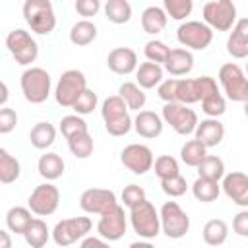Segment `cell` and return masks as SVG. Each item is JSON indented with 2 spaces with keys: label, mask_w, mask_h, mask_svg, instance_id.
<instances>
[{
  "label": "cell",
  "mask_w": 248,
  "mask_h": 248,
  "mask_svg": "<svg viewBox=\"0 0 248 248\" xmlns=\"http://www.w3.org/2000/svg\"><path fill=\"white\" fill-rule=\"evenodd\" d=\"M17 124V112L10 107L0 108V134H10Z\"/></svg>",
  "instance_id": "obj_49"
},
{
  "label": "cell",
  "mask_w": 248,
  "mask_h": 248,
  "mask_svg": "<svg viewBox=\"0 0 248 248\" xmlns=\"http://www.w3.org/2000/svg\"><path fill=\"white\" fill-rule=\"evenodd\" d=\"M246 76H248V62H246Z\"/></svg>",
  "instance_id": "obj_55"
},
{
  "label": "cell",
  "mask_w": 248,
  "mask_h": 248,
  "mask_svg": "<svg viewBox=\"0 0 248 248\" xmlns=\"http://www.w3.org/2000/svg\"><path fill=\"white\" fill-rule=\"evenodd\" d=\"M196 169H198V176H205L213 180H223L225 176V163L217 155H205V159Z\"/></svg>",
  "instance_id": "obj_38"
},
{
  "label": "cell",
  "mask_w": 248,
  "mask_h": 248,
  "mask_svg": "<svg viewBox=\"0 0 248 248\" xmlns=\"http://www.w3.org/2000/svg\"><path fill=\"white\" fill-rule=\"evenodd\" d=\"M202 236H203V242L205 244H209V246H221V244H225V240L229 236V225L223 219H211V221H207L203 225Z\"/></svg>",
  "instance_id": "obj_32"
},
{
  "label": "cell",
  "mask_w": 248,
  "mask_h": 248,
  "mask_svg": "<svg viewBox=\"0 0 248 248\" xmlns=\"http://www.w3.org/2000/svg\"><path fill=\"white\" fill-rule=\"evenodd\" d=\"M58 203H60V192H58V188L50 180L39 184L31 192V196L27 200V207L37 217H48V215H52L58 209Z\"/></svg>",
  "instance_id": "obj_13"
},
{
  "label": "cell",
  "mask_w": 248,
  "mask_h": 248,
  "mask_svg": "<svg viewBox=\"0 0 248 248\" xmlns=\"http://www.w3.org/2000/svg\"><path fill=\"white\" fill-rule=\"evenodd\" d=\"M6 46L14 60L21 66H29L39 56V45L25 29H14L6 37Z\"/></svg>",
  "instance_id": "obj_11"
},
{
  "label": "cell",
  "mask_w": 248,
  "mask_h": 248,
  "mask_svg": "<svg viewBox=\"0 0 248 248\" xmlns=\"http://www.w3.org/2000/svg\"><path fill=\"white\" fill-rule=\"evenodd\" d=\"M192 194L198 202L202 203H209V202H215L221 194V184L219 180H213V178H205V176H198L192 184Z\"/></svg>",
  "instance_id": "obj_26"
},
{
  "label": "cell",
  "mask_w": 248,
  "mask_h": 248,
  "mask_svg": "<svg viewBox=\"0 0 248 248\" xmlns=\"http://www.w3.org/2000/svg\"><path fill=\"white\" fill-rule=\"evenodd\" d=\"M130 225L140 238L153 240L161 232V215L151 202L141 200L130 207Z\"/></svg>",
  "instance_id": "obj_2"
},
{
  "label": "cell",
  "mask_w": 248,
  "mask_h": 248,
  "mask_svg": "<svg viewBox=\"0 0 248 248\" xmlns=\"http://www.w3.org/2000/svg\"><path fill=\"white\" fill-rule=\"evenodd\" d=\"M163 8L170 19L182 21L194 10V0H163Z\"/></svg>",
  "instance_id": "obj_39"
},
{
  "label": "cell",
  "mask_w": 248,
  "mask_h": 248,
  "mask_svg": "<svg viewBox=\"0 0 248 248\" xmlns=\"http://www.w3.org/2000/svg\"><path fill=\"white\" fill-rule=\"evenodd\" d=\"M194 136L205 145V147H217L223 138H225V126L223 122H219V118H211L207 116L205 120L198 122Z\"/></svg>",
  "instance_id": "obj_22"
},
{
  "label": "cell",
  "mask_w": 248,
  "mask_h": 248,
  "mask_svg": "<svg viewBox=\"0 0 248 248\" xmlns=\"http://www.w3.org/2000/svg\"><path fill=\"white\" fill-rule=\"evenodd\" d=\"M202 16L213 31H231L236 23V6L232 0H209L203 4Z\"/></svg>",
  "instance_id": "obj_8"
},
{
  "label": "cell",
  "mask_w": 248,
  "mask_h": 248,
  "mask_svg": "<svg viewBox=\"0 0 248 248\" xmlns=\"http://www.w3.org/2000/svg\"><path fill=\"white\" fill-rule=\"evenodd\" d=\"M68 147L76 159H87L93 153V138L89 136V130L68 138Z\"/></svg>",
  "instance_id": "obj_37"
},
{
  "label": "cell",
  "mask_w": 248,
  "mask_h": 248,
  "mask_svg": "<svg viewBox=\"0 0 248 248\" xmlns=\"http://www.w3.org/2000/svg\"><path fill=\"white\" fill-rule=\"evenodd\" d=\"M116 205H118L116 194L112 190H107V188H89L79 196V207L85 213L103 215Z\"/></svg>",
  "instance_id": "obj_15"
},
{
  "label": "cell",
  "mask_w": 248,
  "mask_h": 248,
  "mask_svg": "<svg viewBox=\"0 0 248 248\" xmlns=\"http://www.w3.org/2000/svg\"><path fill=\"white\" fill-rule=\"evenodd\" d=\"M169 52H170V48H169L163 41H157V39L147 41L145 46H143V54H145V58L151 60V62H157V64H165Z\"/></svg>",
  "instance_id": "obj_43"
},
{
  "label": "cell",
  "mask_w": 248,
  "mask_h": 248,
  "mask_svg": "<svg viewBox=\"0 0 248 248\" xmlns=\"http://www.w3.org/2000/svg\"><path fill=\"white\" fill-rule=\"evenodd\" d=\"M79 244H81V248H105L107 244H108V240H105L103 236H83L81 240H79Z\"/></svg>",
  "instance_id": "obj_51"
},
{
  "label": "cell",
  "mask_w": 248,
  "mask_h": 248,
  "mask_svg": "<svg viewBox=\"0 0 248 248\" xmlns=\"http://www.w3.org/2000/svg\"><path fill=\"white\" fill-rule=\"evenodd\" d=\"M161 188L167 196L170 198H180L186 194L188 190V184H186V178L182 174H176V176H170V178H165L161 180Z\"/></svg>",
  "instance_id": "obj_45"
},
{
  "label": "cell",
  "mask_w": 248,
  "mask_h": 248,
  "mask_svg": "<svg viewBox=\"0 0 248 248\" xmlns=\"http://www.w3.org/2000/svg\"><path fill=\"white\" fill-rule=\"evenodd\" d=\"M128 105L120 95H110L101 105V116L105 120V128L110 136L120 138L126 136L134 128V120L130 118Z\"/></svg>",
  "instance_id": "obj_1"
},
{
  "label": "cell",
  "mask_w": 248,
  "mask_h": 248,
  "mask_svg": "<svg viewBox=\"0 0 248 248\" xmlns=\"http://www.w3.org/2000/svg\"><path fill=\"white\" fill-rule=\"evenodd\" d=\"M126 227H128V221H126L124 207L116 205L110 211L101 215V219L97 223V234L103 236L108 242H116V240H120L124 236Z\"/></svg>",
  "instance_id": "obj_16"
},
{
  "label": "cell",
  "mask_w": 248,
  "mask_h": 248,
  "mask_svg": "<svg viewBox=\"0 0 248 248\" xmlns=\"http://www.w3.org/2000/svg\"><path fill=\"white\" fill-rule=\"evenodd\" d=\"M153 169H155V174L159 176V180H165V178L180 174L178 161L172 155H159L155 159V163H153Z\"/></svg>",
  "instance_id": "obj_41"
},
{
  "label": "cell",
  "mask_w": 248,
  "mask_h": 248,
  "mask_svg": "<svg viewBox=\"0 0 248 248\" xmlns=\"http://www.w3.org/2000/svg\"><path fill=\"white\" fill-rule=\"evenodd\" d=\"M23 19L37 35H48L56 27V16L50 0H25L23 2Z\"/></svg>",
  "instance_id": "obj_3"
},
{
  "label": "cell",
  "mask_w": 248,
  "mask_h": 248,
  "mask_svg": "<svg viewBox=\"0 0 248 248\" xmlns=\"http://www.w3.org/2000/svg\"><path fill=\"white\" fill-rule=\"evenodd\" d=\"M6 101H8V85H6V81H2V99H0V107H6Z\"/></svg>",
  "instance_id": "obj_53"
},
{
  "label": "cell",
  "mask_w": 248,
  "mask_h": 248,
  "mask_svg": "<svg viewBox=\"0 0 248 248\" xmlns=\"http://www.w3.org/2000/svg\"><path fill=\"white\" fill-rule=\"evenodd\" d=\"M176 39L184 48L205 50L213 41V29L205 21H182L176 29Z\"/></svg>",
  "instance_id": "obj_9"
},
{
  "label": "cell",
  "mask_w": 248,
  "mask_h": 248,
  "mask_svg": "<svg viewBox=\"0 0 248 248\" xmlns=\"http://www.w3.org/2000/svg\"><path fill=\"white\" fill-rule=\"evenodd\" d=\"M232 231L238 236L248 238V207H242L234 217H232Z\"/></svg>",
  "instance_id": "obj_50"
},
{
  "label": "cell",
  "mask_w": 248,
  "mask_h": 248,
  "mask_svg": "<svg viewBox=\"0 0 248 248\" xmlns=\"http://www.w3.org/2000/svg\"><path fill=\"white\" fill-rule=\"evenodd\" d=\"M161 116L165 120V124H169L178 136H190L196 132V126H198V114L196 110H192L188 105L184 103H165L163 105V110H161Z\"/></svg>",
  "instance_id": "obj_6"
},
{
  "label": "cell",
  "mask_w": 248,
  "mask_h": 248,
  "mask_svg": "<svg viewBox=\"0 0 248 248\" xmlns=\"http://www.w3.org/2000/svg\"><path fill=\"white\" fill-rule=\"evenodd\" d=\"M176 83H178V78L163 79V81L157 85V95H159V99L165 101V103H174V101H176Z\"/></svg>",
  "instance_id": "obj_47"
},
{
  "label": "cell",
  "mask_w": 248,
  "mask_h": 248,
  "mask_svg": "<svg viewBox=\"0 0 248 248\" xmlns=\"http://www.w3.org/2000/svg\"><path fill=\"white\" fill-rule=\"evenodd\" d=\"M221 188L232 203L240 207H248V174L232 170L223 176Z\"/></svg>",
  "instance_id": "obj_17"
},
{
  "label": "cell",
  "mask_w": 248,
  "mask_h": 248,
  "mask_svg": "<svg viewBox=\"0 0 248 248\" xmlns=\"http://www.w3.org/2000/svg\"><path fill=\"white\" fill-rule=\"evenodd\" d=\"M163 68L174 76V78H180V76H186L192 72L194 68V54L190 48H170Z\"/></svg>",
  "instance_id": "obj_20"
},
{
  "label": "cell",
  "mask_w": 248,
  "mask_h": 248,
  "mask_svg": "<svg viewBox=\"0 0 248 248\" xmlns=\"http://www.w3.org/2000/svg\"><path fill=\"white\" fill-rule=\"evenodd\" d=\"M219 83L227 99L234 103H244L248 99V76L238 64L234 62L223 64L219 68Z\"/></svg>",
  "instance_id": "obj_5"
},
{
  "label": "cell",
  "mask_w": 248,
  "mask_h": 248,
  "mask_svg": "<svg viewBox=\"0 0 248 248\" xmlns=\"http://www.w3.org/2000/svg\"><path fill=\"white\" fill-rule=\"evenodd\" d=\"M97 108V93L93 91V89H85L79 97H78V101L74 103V107H72V110L76 112V114H89V112H93Z\"/></svg>",
  "instance_id": "obj_44"
},
{
  "label": "cell",
  "mask_w": 248,
  "mask_h": 248,
  "mask_svg": "<svg viewBox=\"0 0 248 248\" xmlns=\"http://www.w3.org/2000/svg\"><path fill=\"white\" fill-rule=\"evenodd\" d=\"M205 155H207V147H205L198 138L188 140V141L180 147V159H182V163L188 165V167H198V165L205 159Z\"/></svg>",
  "instance_id": "obj_35"
},
{
  "label": "cell",
  "mask_w": 248,
  "mask_h": 248,
  "mask_svg": "<svg viewBox=\"0 0 248 248\" xmlns=\"http://www.w3.org/2000/svg\"><path fill=\"white\" fill-rule=\"evenodd\" d=\"M56 140V128L50 122H37L29 132V141L35 149H46Z\"/></svg>",
  "instance_id": "obj_28"
},
{
  "label": "cell",
  "mask_w": 248,
  "mask_h": 248,
  "mask_svg": "<svg viewBox=\"0 0 248 248\" xmlns=\"http://www.w3.org/2000/svg\"><path fill=\"white\" fill-rule=\"evenodd\" d=\"M103 10L105 17L114 25H124L132 19V6L128 0H107Z\"/></svg>",
  "instance_id": "obj_29"
},
{
  "label": "cell",
  "mask_w": 248,
  "mask_h": 248,
  "mask_svg": "<svg viewBox=\"0 0 248 248\" xmlns=\"http://www.w3.org/2000/svg\"><path fill=\"white\" fill-rule=\"evenodd\" d=\"M120 198H122V203L130 209L132 205H136L141 200H145V190L141 186H138V184H128V186H124Z\"/></svg>",
  "instance_id": "obj_46"
},
{
  "label": "cell",
  "mask_w": 248,
  "mask_h": 248,
  "mask_svg": "<svg viewBox=\"0 0 248 248\" xmlns=\"http://www.w3.org/2000/svg\"><path fill=\"white\" fill-rule=\"evenodd\" d=\"M167 21H169V16L165 8L149 6L141 12V29L149 35H159L167 27Z\"/></svg>",
  "instance_id": "obj_24"
},
{
  "label": "cell",
  "mask_w": 248,
  "mask_h": 248,
  "mask_svg": "<svg viewBox=\"0 0 248 248\" xmlns=\"http://www.w3.org/2000/svg\"><path fill=\"white\" fill-rule=\"evenodd\" d=\"M200 103H202V110L207 116H211V118H219L227 110V101H225V97H223L221 91H215V93L203 97Z\"/></svg>",
  "instance_id": "obj_40"
},
{
  "label": "cell",
  "mask_w": 248,
  "mask_h": 248,
  "mask_svg": "<svg viewBox=\"0 0 248 248\" xmlns=\"http://www.w3.org/2000/svg\"><path fill=\"white\" fill-rule=\"evenodd\" d=\"M74 8H76V12H78L83 19H89V17H93V16L99 14V10H101V0H76Z\"/></svg>",
  "instance_id": "obj_48"
},
{
  "label": "cell",
  "mask_w": 248,
  "mask_h": 248,
  "mask_svg": "<svg viewBox=\"0 0 248 248\" xmlns=\"http://www.w3.org/2000/svg\"><path fill=\"white\" fill-rule=\"evenodd\" d=\"M163 126H165L163 116H159L153 110H138V114L134 118V130L141 138H147V140H153V138L161 136Z\"/></svg>",
  "instance_id": "obj_21"
},
{
  "label": "cell",
  "mask_w": 248,
  "mask_h": 248,
  "mask_svg": "<svg viewBox=\"0 0 248 248\" xmlns=\"http://www.w3.org/2000/svg\"><path fill=\"white\" fill-rule=\"evenodd\" d=\"M10 231V229H8ZM8 231H0V248H10L12 246V240L8 236Z\"/></svg>",
  "instance_id": "obj_52"
},
{
  "label": "cell",
  "mask_w": 248,
  "mask_h": 248,
  "mask_svg": "<svg viewBox=\"0 0 248 248\" xmlns=\"http://www.w3.org/2000/svg\"><path fill=\"white\" fill-rule=\"evenodd\" d=\"M87 89V78L83 72L79 70H66L56 87H54V99L60 107L64 108H72L74 103L78 101V97Z\"/></svg>",
  "instance_id": "obj_7"
},
{
  "label": "cell",
  "mask_w": 248,
  "mask_h": 248,
  "mask_svg": "<svg viewBox=\"0 0 248 248\" xmlns=\"http://www.w3.org/2000/svg\"><path fill=\"white\" fill-rule=\"evenodd\" d=\"M161 215V232L169 238H182L190 231V217L176 202H165L159 209Z\"/></svg>",
  "instance_id": "obj_10"
},
{
  "label": "cell",
  "mask_w": 248,
  "mask_h": 248,
  "mask_svg": "<svg viewBox=\"0 0 248 248\" xmlns=\"http://www.w3.org/2000/svg\"><path fill=\"white\" fill-rule=\"evenodd\" d=\"M118 95L126 101L130 110H141L145 107V101H147V97L143 93V87H140L138 81H124L118 87Z\"/></svg>",
  "instance_id": "obj_31"
},
{
  "label": "cell",
  "mask_w": 248,
  "mask_h": 248,
  "mask_svg": "<svg viewBox=\"0 0 248 248\" xmlns=\"http://www.w3.org/2000/svg\"><path fill=\"white\" fill-rule=\"evenodd\" d=\"M50 234L52 232L48 231V227L43 219H33L31 225L27 227V231L23 232V238L31 248H43L48 242Z\"/></svg>",
  "instance_id": "obj_34"
},
{
  "label": "cell",
  "mask_w": 248,
  "mask_h": 248,
  "mask_svg": "<svg viewBox=\"0 0 248 248\" xmlns=\"http://www.w3.org/2000/svg\"><path fill=\"white\" fill-rule=\"evenodd\" d=\"M107 66L118 76H128L138 70V54L130 46H116L107 56Z\"/></svg>",
  "instance_id": "obj_18"
},
{
  "label": "cell",
  "mask_w": 248,
  "mask_h": 248,
  "mask_svg": "<svg viewBox=\"0 0 248 248\" xmlns=\"http://www.w3.org/2000/svg\"><path fill=\"white\" fill-rule=\"evenodd\" d=\"M120 163L132 170L134 174H145L147 170L153 169V163H155V157H153V151L143 145V143H130L122 149L120 153Z\"/></svg>",
  "instance_id": "obj_14"
},
{
  "label": "cell",
  "mask_w": 248,
  "mask_h": 248,
  "mask_svg": "<svg viewBox=\"0 0 248 248\" xmlns=\"http://www.w3.org/2000/svg\"><path fill=\"white\" fill-rule=\"evenodd\" d=\"M176 101L184 105L200 103V89L196 78H178L176 83Z\"/></svg>",
  "instance_id": "obj_36"
},
{
  "label": "cell",
  "mask_w": 248,
  "mask_h": 248,
  "mask_svg": "<svg viewBox=\"0 0 248 248\" xmlns=\"http://www.w3.org/2000/svg\"><path fill=\"white\" fill-rule=\"evenodd\" d=\"M31 215H35V213H33L29 207H21V205L10 207L8 213H6V227H8L12 232L23 236V232L27 231V227L31 225V221L35 219V217H31Z\"/></svg>",
  "instance_id": "obj_27"
},
{
  "label": "cell",
  "mask_w": 248,
  "mask_h": 248,
  "mask_svg": "<svg viewBox=\"0 0 248 248\" xmlns=\"http://www.w3.org/2000/svg\"><path fill=\"white\" fill-rule=\"evenodd\" d=\"M91 219L89 217H72V219H62L54 225L52 229V240L58 246H70L83 236L91 232Z\"/></svg>",
  "instance_id": "obj_12"
},
{
  "label": "cell",
  "mask_w": 248,
  "mask_h": 248,
  "mask_svg": "<svg viewBox=\"0 0 248 248\" xmlns=\"http://www.w3.org/2000/svg\"><path fill=\"white\" fill-rule=\"evenodd\" d=\"M242 105H244V107H242V110H244V116L248 118V99H246V101H244Z\"/></svg>",
  "instance_id": "obj_54"
},
{
  "label": "cell",
  "mask_w": 248,
  "mask_h": 248,
  "mask_svg": "<svg viewBox=\"0 0 248 248\" xmlns=\"http://www.w3.org/2000/svg\"><path fill=\"white\" fill-rule=\"evenodd\" d=\"M19 85H21V93L25 101H29L31 105H41L50 95V87H52L50 74L45 68L31 66L21 74Z\"/></svg>",
  "instance_id": "obj_4"
},
{
  "label": "cell",
  "mask_w": 248,
  "mask_h": 248,
  "mask_svg": "<svg viewBox=\"0 0 248 248\" xmlns=\"http://www.w3.org/2000/svg\"><path fill=\"white\" fill-rule=\"evenodd\" d=\"M227 52L232 58H248V17L236 19L227 39Z\"/></svg>",
  "instance_id": "obj_19"
},
{
  "label": "cell",
  "mask_w": 248,
  "mask_h": 248,
  "mask_svg": "<svg viewBox=\"0 0 248 248\" xmlns=\"http://www.w3.org/2000/svg\"><path fill=\"white\" fill-rule=\"evenodd\" d=\"M64 169H66L64 159H62L58 153L48 151V153H45V155L39 157L37 170H39V174H41L45 180H50V182H52V180L60 178V176L64 174Z\"/></svg>",
  "instance_id": "obj_25"
},
{
  "label": "cell",
  "mask_w": 248,
  "mask_h": 248,
  "mask_svg": "<svg viewBox=\"0 0 248 248\" xmlns=\"http://www.w3.org/2000/svg\"><path fill=\"white\" fill-rule=\"evenodd\" d=\"M19 174H21L19 161L14 155H10L8 149L2 147L0 149V182L2 184H12L19 178Z\"/></svg>",
  "instance_id": "obj_33"
},
{
  "label": "cell",
  "mask_w": 248,
  "mask_h": 248,
  "mask_svg": "<svg viewBox=\"0 0 248 248\" xmlns=\"http://www.w3.org/2000/svg\"><path fill=\"white\" fill-rule=\"evenodd\" d=\"M163 74H165V68L163 64H157V62H141L136 70V81L140 87L143 89H153L155 85H159L163 81Z\"/></svg>",
  "instance_id": "obj_23"
},
{
  "label": "cell",
  "mask_w": 248,
  "mask_h": 248,
  "mask_svg": "<svg viewBox=\"0 0 248 248\" xmlns=\"http://www.w3.org/2000/svg\"><path fill=\"white\" fill-rule=\"evenodd\" d=\"M95 39H97V25L93 21H89V19H79L70 29V41L76 46L91 45Z\"/></svg>",
  "instance_id": "obj_30"
},
{
  "label": "cell",
  "mask_w": 248,
  "mask_h": 248,
  "mask_svg": "<svg viewBox=\"0 0 248 248\" xmlns=\"http://www.w3.org/2000/svg\"><path fill=\"white\" fill-rule=\"evenodd\" d=\"M60 132L62 136L68 140L76 134H81V132H87V122L81 118V114H68L60 120Z\"/></svg>",
  "instance_id": "obj_42"
}]
</instances>
